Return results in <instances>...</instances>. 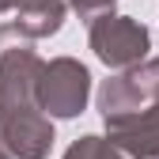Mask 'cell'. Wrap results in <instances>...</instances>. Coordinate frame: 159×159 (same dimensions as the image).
I'll use <instances>...</instances> for the list:
<instances>
[{
  "mask_svg": "<svg viewBox=\"0 0 159 159\" xmlns=\"http://www.w3.org/2000/svg\"><path fill=\"white\" fill-rule=\"evenodd\" d=\"M87 98V72L76 61H53L42 68V106L53 114H80Z\"/></svg>",
  "mask_w": 159,
  "mask_h": 159,
  "instance_id": "cell-1",
  "label": "cell"
},
{
  "mask_svg": "<svg viewBox=\"0 0 159 159\" xmlns=\"http://www.w3.org/2000/svg\"><path fill=\"white\" fill-rule=\"evenodd\" d=\"M102 4H110V0H76V8L84 11V15H91L95 8H102Z\"/></svg>",
  "mask_w": 159,
  "mask_h": 159,
  "instance_id": "cell-4",
  "label": "cell"
},
{
  "mask_svg": "<svg viewBox=\"0 0 159 159\" xmlns=\"http://www.w3.org/2000/svg\"><path fill=\"white\" fill-rule=\"evenodd\" d=\"M8 4H19V0H0V8H8ZM38 4H53V0H27V8H38Z\"/></svg>",
  "mask_w": 159,
  "mask_h": 159,
  "instance_id": "cell-5",
  "label": "cell"
},
{
  "mask_svg": "<svg viewBox=\"0 0 159 159\" xmlns=\"http://www.w3.org/2000/svg\"><path fill=\"white\" fill-rule=\"evenodd\" d=\"M0 159H4V152H0Z\"/></svg>",
  "mask_w": 159,
  "mask_h": 159,
  "instance_id": "cell-6",
  "label": "cell"
},
{
  "mask_svg": "<svg viewBox=\"0 0 159 159\" xmlns=\"http://www.w3.org/2000/svg\"><path fill=\"white\" fill-rule=\"evenodd\" d=\"M91 46L98 49V57H102L106 65H129V61H136V57H144L148 34H144V27L129 23V19L106 15V19H98V23H95Z\"/></svg>",
  "mask_w": 159,
  "mask_h": 159,
  "instance_id": "cell-2",
  "label": "cell"
},
{
  "mask_svg": "<svg viewBox=\"0 0 159 159\" xmlns=\"http://www.w3.org/2000/svg\"><path fill=\"white\" fill-rule=\"evenodd\" d=\"M68 159H117L114 152H106L102 144L95 140V136H87V140H80L72 152H68Z\"/></svg>",
  "mask_w": 159,
  "mask_h": 159,
  "instance_id": "cell-3",
  "label": "cell"
}]
</instances>
